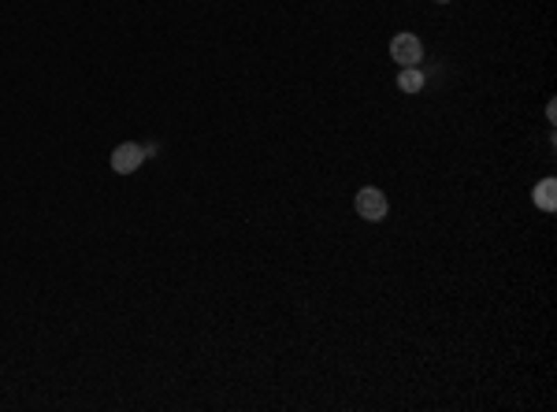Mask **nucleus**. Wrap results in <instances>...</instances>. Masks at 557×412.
Masks as SVG:
<instances>
[{
	"label": "nucleus",
	"instance_id": "1",
	"mask_svg": "<svg viewBox=\"0 0 557 412\" xmlns=\"http://www.w3.org/2000/svg\"><path fill=\"white\" fill-rule=\"evenodd\" d=\"M353 208H357L360 220H387V212H390V201H387V193L376 190V186H364L357 190V197H353Z\"/></svg>",
	"mask_w": 557,
	"mask_h": 412
},
{
	"label": "nucleus",
	"instance_id": "2",
	"mask_svg": "<svg viewBox=\"0 0 557 412\" xmlns=\"http://www.w3.org/2000/svg\"><path fill=\"white\" fill-rule=\"evenodd\" d=\"M390 60L401 63V67H420L424 41L416 38V34H394V41H390Z\"/></svg>",
	"mask_w": 557,
	"mask_h": 412
},
{
	"label": "nucleus",
	"instance_id": "3",
	"mask_svg": "<svg viewBox=\"0 0 557 412\" xmlns=\"http://www.w3.org/2000/svg\"><path fill=\"white\" fill-rule=\"evenodd\" d=\"M145 145H138V142H119L112 149V171L115 175H134L138 167L145 164Z\"/></svg>",
	"mask_w": 557,
	"mask_h": 412
},
{
	"label": "nucleus",
	"instance_id": "4",
	"mask_svg": "<svg viewBox=\"0 0 557 412\" xmlns=\"http://www.w3.org/2000/svg\"><path fill=\"white\" fill-rule=\"evenodd\" d=\"M531 201H535V208H542V212H557V179H542L539 186L531 190Z\"/></svg>",
	"mask_w": 557,
	"mask_h": 412
},
{
	"label": "nucleus",
	"instance_id": "5",
	"mask_svg": "<svg viewBox=\"0 0 557 412\" xmlns=\"http://www.w3.org/2000/svg\"><path fill=\"white\" fill-rule=\"evenodd\" d=\"M398 90H401V93H420V90H424V71H420V67H401Z\"/></svg>",
	"mask_w": 557,
	"mask_h": 412
},
{
	"label": "nucleus",
	"instance_id": "6",
	"mask_svg": "<svg viewBox=\"0 0 557 412\" xmlns=\"http://www.w3.org/2000/svg\"><path fill=\"white\" fill-rule=\"evenodd\" d=\"M438 4H449V0H438Z\"/></svg>",
	"mask_w": 557,
	"mask_h": 412
}]
</instances>
